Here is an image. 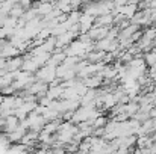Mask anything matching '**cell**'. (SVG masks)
I'll use <instances>...</instances> for the list:
<instances>
[{
  "label": "cell",
  "instance_id": "obj_1",
  "mask_svg": "<svg viewBox=\"0 0 156 154\" xmlns=\"http://www.w3.org/2000/svg\"><path fill=\"white\" fill-rule=\"evenodd\" d=\"M23 62H24L23 56H15V57H11V59H8V63H6L5 71H6V73L20 71V70H21V67H23Z\"/></svg>",
  "mask_w": 156,
  "mask_h": 154
},
{
  "label": "cell",
  "instance_id": "obj_3",
  "mask_svg": "<svg viewBox=\"0 0 156 154\" xmlns=\"http://www.w3.org/2000/svg\"><path fill=\"white\" fill-rule=\"evenodd\" d=\"M108 124V118L103 116V115H100L99 118H96L94 119V124H93V127H94V130H97V128H105V125Z\"/></svg>",
  "mask_w": 156,
  "mask_h": 154
},
{
  "label": "cell",
  "instance_id": "obj_4",
  "mask_svg": "<svg viewBox=\"0 0 156 154\" xmlns=\"http://www.w3.org/2000/svg\"><path fill=\"white\" fill-rule=\"evenodd\" d=\"M6 63H8V59L0 57V70H5V68H6Z\"/></svg>",
  "mask_w": 156,
  "mask_h": 154
},
{
  "label": "cell",
  "instance_id": "obj_2",
  "mask_svg": "<svg viewBox=\"0 0 156 154\" xmlns=\"http://www.w3.org/2000/svg\"><path fill=\"white\" fill-rule=\"evenodd\" d=\"M102 82H103V79L99 77V76H91V77H87V79L82 80V83L85 85L87 89H99Z\"/></svg>",
  "mask_w": 156,
  "mask_h": 154
}]
</instances>
